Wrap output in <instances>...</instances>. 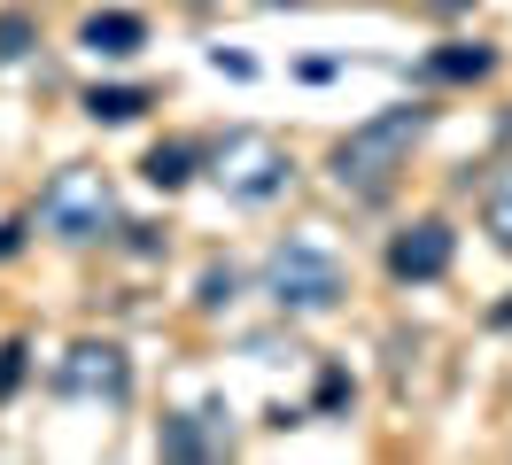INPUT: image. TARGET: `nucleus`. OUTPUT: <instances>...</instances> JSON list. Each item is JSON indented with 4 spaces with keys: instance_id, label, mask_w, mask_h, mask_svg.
Listing matches in <instances>:
<instances>
[{
    "instance_id": "1",
    "label": "nucleus",
    "mask_w": 512,
    "mask_h": 465,
    "mask_svg": "<svg viewBox=\"0 0 512 465\" xmlns=\"http://www.w3.org/2000/svg\"><path fill=\"white\" fill-rule=\"evenodd\" d=\"M419 124H427V109H388V117L357 124L350 140L334 148V179L350 186V194H388V179L404 171V155H412Z\"/></svg>"
},
{
    "instance_id": "2",
    "label": "nucleus",
    "mask_w": 512,
    "mask_h": 465,
    "mask_svg": "<svg viewBox=\"0 0 512 465\" xmlns=\"http://www.w3.org/2000/svg\"><path fill=\"white\" fill-rule=\"evenodd\" d=\"M264 295L280 310H334L342 303V264L326 256L319 241H288V248H272V264H264Z\"/></svg>"
},
{
    "instance_id": "3",
    "label": "nucleus",
    "mask_w": 512,
    "mask_h": 465,
    "mask_svg": "<svg viewBox=\"0 0 512 465\" xmlns=\"http://www.w3.org/2000/svg\"><path fill=\"white\" fill-rule=\"evenodd\" d=\"M109 179H101V171H55V179H47V194H39V225H47V233H55V241H101V233H109Z\"/></svg>"
},
{
    "instance_id": "4",
    "label": "nucleus",
    "mask_w": 512,
    "mask_h": 465,
    "mask_svg": "<svg viewBox=\"0 0 512 465\" xmlns=\"http://www.w3.org/2000/svg\"><path fill=\"white\" fill-rule=\"evenodd\" d=\"M218 179L233 202H272V194H288L295 179V163L264 132H225V148H218Z\"/></svg>"
},
{
    "instance_id": "5",
    "label": "nucleus",
    "mask_w": 512,
    "mask_h": 465,
    "mask_svg": "<svg viewBox=\"0 0 512 465\" xmlns=\"http://www.w3.org/2000/svg\"><path fill=\"white\" fill-rule=\"evenodd\" d=\"M63 388H70V396H109V403H125V388H132L125 349H117V341H78V349L63 357Z\"/></svg>"
},
{
    "instance_id": "6",
    "label": "nucleus",
    "mask_w": 512,
    "mask_h": 465,
    "mask_svg": "<svg viewBox=\"0 0 512 465\" xmlns=\"http://www.w3.org/2000/svg\"><path fill=\"white\" fill-rule=\"evenodd\" d=\"M388 272L396 279H443L450 272V225L443 217H419V225H404L396 241H388Z\"/></svg>"
},
{
    "instance_id": "7",
    "label": "nucleus",
    "mask_w": 512,
    "mask_h": 465,
    "mask_svg": "<svg viewBox=\"0 0 512 465\" xmlns=\"http://www.w3.org/2000/svg\"><path fill=\"white\" fill-rule=\"evenodd\" d=\"M78 39H86V47H94V55H132V47H140V39H148V24H140V16H125V8H109V16H86V31H78Z\"/></svg>"
},
{
    "instance_id": "8",
    "label": "nucleus",
    "mask_w": 512,
    "mask_h": 465,
    "mask_svg": "<svg viewBox=\"0 0 512 465\" xmlns=\"http://www.w3.org/2000/svg\"><path fill=\"white\" fill-rule=\"evenodd\" d=\"M140 109H148V93H140V86H94V93H86V117H94V124H132Z\"/></svg>"
},
{
    "instance_id": "9",
    "label": "nucleus",
    "mask_w": 512,
    "mask_h": 465,
    "mask_svg": "<svg viewBox=\"0 0 512 465\" xmlns=\"http://www.w3.org/2000/svg\"><path fill=\"white\" fill-rule=\"evenodd\" d=\"M140 171H148V186H163V194H171V186H187V179H194V148L163 140V148H148V163H140Z\"/></svg>"
},
{
    "instance_id": "10",
    "label": "nucleus",
    "mask_w": 512,
    "mask_h": 465,
    "mask_svg": "<svg viewBox=\"0 0 512 465\" xmlns=\"http://www.w3.org/2000/svg\"><path fill=\"white\" fill-rule=\"evenodd\" d=\"M489 47H443V55L427 62V70H435V78H481V70H489Z\"/></svg>"
},
{
    "instance_id": "11",
    "label": "nucleus",
    "mask_w": 512,
    "mask_h": 465,
    "mask_svg": "<svg viewBox=\"0 0 512 465\" xmlns=\"http://www.w3.org/2000/svg\"><path fill=\"white\" fill-rule=\"evenodd\" d=\"M481 217H489V233H497V248H512V163L497 171V186H489V210H481Z\"/></svg>"
},
{
    "instance_id": "12",
    "label": "nucleus",
    "mask_w": 512,
    "mask_h": 465,
    "mask_svg": "<svg viewBox=\"0 0 512 465\" xmlns=\"http://www.w3.org/2000/svg\"><path fill=\"white\" fill-rule=\"evenodd\" d=\"M163 450H171V458H202V450H210V434H194L187 419H171V427H163Z\"/></svg>"
},
{
    "instance_id": "13",
    "label": "nucleus",
    "mask_w": 512,
    "mask_h": 465,
    "mask_svg": "<svg viewBox=\"0 0 512 465\" xmlns=\"http://www.w3.org/2000/svg\"><path fill=\"white\" fill-rule=\"evenodd\" d=\"M24 39H32V24H24V16H0V62L24 55Z\"/></svg>"
},
{
    "instance_id": "14",
    "label": "nucleus",
    "mask_w": 512,
    "mask_h": 465,
    "mask_svg": "<svg viewBox=\"0 0 512 465\" xmlns=\"http://www.w3.org/2000/svg\"><path fill=\"white\" fill-rule=\"evenodd\" d=\"M16 380H24V349H16V341H8V349H0V396H8V388H16Z\"/></svg>"
},
{
    "instance_id": "15",
    "label": "nucleus",
    "mask_w": 512,
    "mask_h": 465,
    "mask_svg": "<svg viewBox=\"0 0 512 465\" xmlns=\"http://www.w3.org/2000/svg\"><path fill=\"white\" fill-rule=\"evenodd\" d=\"M435 8H466V0H435Z\"/></svg>"
}]
</instances>
